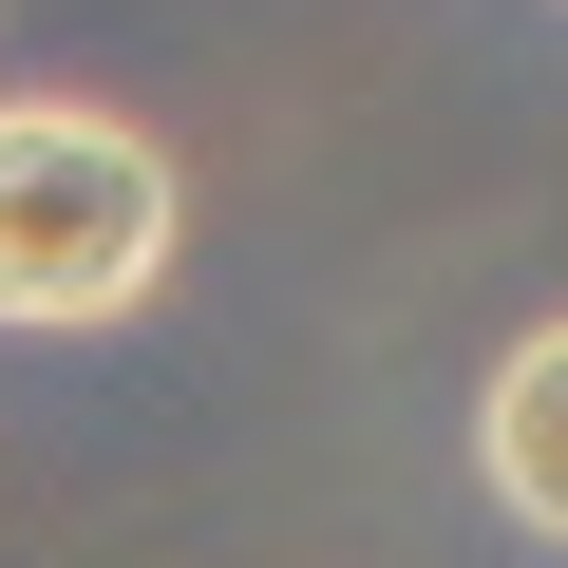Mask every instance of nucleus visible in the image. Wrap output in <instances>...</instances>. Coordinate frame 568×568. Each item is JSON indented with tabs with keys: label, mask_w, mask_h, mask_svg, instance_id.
<instances>
[{
	"label": "nucleus",
	"mask_w": 568,
	"mask_h": 568,
	"mask_svg": "<svg viewBox=\"0 0 568 568\" xmlns=\"http://www.w3.org/2000/svg\"><path fill=\"white\" fill-rule=\"evenodd\" d=\"M474 474H493V511H511L530 549H568V323H530V342L493 361V398H474Z\"/></svg>",
	"instance_id": "2"
},
{
	"label": "nucleus",
	"mask_w": 568,
	"mask_h": 568,
	"mask_svg": "<svg viewBox=\"0 0 568 568\" xmlns=\"http://www.w3.org/2000/svg\"><path fill=\"white\" fill-rule=\"evenodd\" d=\"M190 246V171L95 95H0V342L133 323Z\"/></svg>",
	"instance_id": "1"
}]
</instances>
